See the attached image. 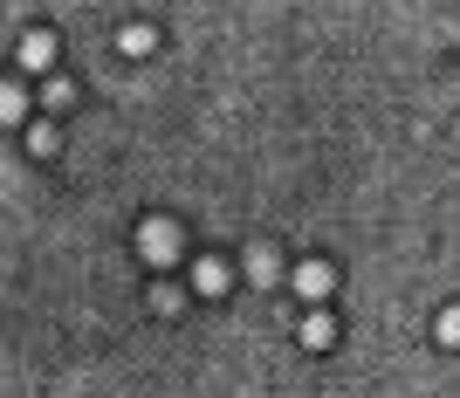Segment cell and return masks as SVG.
Wrapping results in <instances>:
<instances>
[{"label": "cell", "instance_id": "obj_4", "mask_svg": "<svg viewBox=\"0 0 460 398\" xmlns=\"http://www.w3.org/2000/svg\"><path fill=\"white\" fill-rule=\"evenodd\" d=\"M0 117H21V96L14 90H0Z\"/></svg>", "mask_w": 460, "mask_h": 398}, {"label": "cell", "instance_id": "obj_2", "mask_svg": "<svg viewBox=\"0 0 460 398\" xmlns=\"http://www.w3.org/2000/svg\"><path fill=\"white\" fill-rule=\"evenodd\" d=\"M248 275H254V282H275V254H269V247H248Z\"/></svg>", "mask_w": 460, "mask_h": 398}, {"label": "cell", "instance_id": "obj_3", "mask_svg": "<svg viewBox=\"0 0 460 398\" xmlns=\"http://www.w3.org/2000/svg\"><path fill=\"white\" fill-rule=\"evenodd\" d=\"M145 247H152V261H172V234L165 227H145Z\"/></svg>", "mask_w": 460, "mask_h": 398}, {"label": "cell", "instance_id": "obj_1", "mask_svg": "<svg viewBox=\"0 0 460 398\" xmlns=\"http://www.w3.org/2000/svg\"><path fill=\"white\" fill-rule=\"evenodd\" d=\"M49 49H56L49 35H28V41H21V62H28V69H41V62H49Z\"/></svg>", "mask_w": 460, "mask_h": 398}]
</instances>
